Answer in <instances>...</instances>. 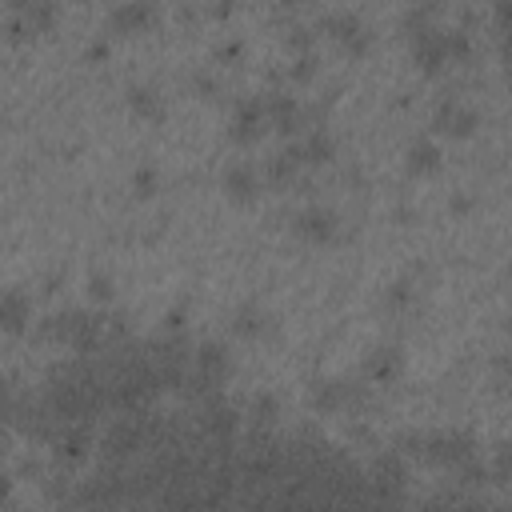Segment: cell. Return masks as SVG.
Wrapping results in <instances>:
<instances>
[{
  "mask_svg": "<svg viewBox=\"0 0 512 512\" xmlns=\"http://www.w3.org/2000/svg\"><path fill=\"white\" fill-rule=\"evenodd\" d=\"M276 416H280V404H276L272 392H256V396L248 400V420H252V424H264V428H268Z\"/></svg>",
  "mask_w": 512,
  "mask_h": 512,
  "instance_id": "cell-17",
  "label": "cell"
},
{
  "mask_svg": "<svg viewBox=\"0 0 512 512\" xmlns=\"http://www.w3.org/2000/svg\"><path fill=\"white\" fill-rule=\"evenodd\" d=\"M444 52H448V64H460L472 56V40L464 28H444Z\"/></svg>",
  "mask_w": 512,
  "mask_h": 512,
  "instance_id": "cell-19",
  "label": "cell"
},
{
  "mask_svg": "<svg viewBox=\"0 0 512 512\" xmlns=\"http://www.w3.org/2000/svg\"><path fill=\"white\" fill-rule=\"evenodd\" d=\"M268 128V108H264V96H240L232 104V140H256L260 132Z\"/></svg>",
  "mask_w": 512,
  "mask_h": 512,
  "instance_id": "cell-5",
  "label": "cell"
},
{
  "mask_svg": "<svg viewBox=\"0 0 512 512\" xmlns=\"http://www.w3.org/2000/svg\"><path fill=\"white\" fill-rule=\"evenodd\" d=\"M292 228H296V236H304V240H312V244H328V240L340 232V220H336V212H332V208L312 204V208L296 212Z\"/></svg>",
  "mask_w": 512,
  "mask_h": 512,
  "instance_id": "cell-6",
  "label": "cell"
},
{
  "mask_svg": "<svg viewBox=\"0 0 512 512\" xmlns=\"http://www.w3.org/2000/svg\"><path fill=\"white\" fill-rule=\"evenodd\" d=\"M104 56H108V44L104 40H92L88 44V60H104Z\"/></svg>",
  "mask_w": 512,
  "mask_h": 512,
  "instance_id": "cell-31",
  "label": "cell"
},
{
  "mask_svg": "<svg viewBox=\"0 0 512 512\" xmlns=\"http://www.w3.org/2000/svg\"><path fill=\"white\" fill-rule=\"evenodd\" d=\"M412 296H416V288H412L408 280H396V284L384 292V308L400 312V308H408V304H412Z\"/></svg>",
  "mask_w": 512,
  "mask_h": 512,
  "instance_id": "cell-22",
  "label": "cell"
},
{
  "mask_svg": "<svg viewBox=\"0 0 512 512\" xmlns=\"http://www.w3.org/2000/svg\"><path fill=\"white\" fill-rule=\"evenodd\" d=\"M108 20H112L116 32H140V28H148L156 20V8L152 4H136V0L132 4H116Z\"/></svg>",
  "mask_w": 512,
  "mask_h": 512,
  "instance_id": "cell-14",
  "label": "cell"
},
{
  "mask_svg": "<svg viewBox=\"0 0 512 512\" xmlns=\"http://www.w3.org/2000/svg\"><path fill=\"white\" fill-rule=\"evenodd\" d=\"M456 476H460V488H484V484L492 480V468H488V460L472 456L468 464H460V468H456Z\"/></svg>",
  "mask_w": 512,
  "mask_h": 512,
  "instance_id": "cell-18",
  "label": "cell"
},
{
  "mask_svg": "<svg viewBox=\"0 0 512 512\" xmlns=\"http://www.w3.org/2000/svg\"><path fill=\"white\" fill-rule=\"evenodd\" d=\"M468 208H472V196H456L452 200V212H468Z\"/></svg>",
  "mask_w": 512,
  "mask_h": 512,
  "instance_id": "cell-32",
  "label": "cell"
},
{
  "mask_svg": "<svg viewBox=\"0 0 512 512\" xmlns=\"http://www.w3.org/2000/svg\"><path fill=\"white\" fill-rule=\"evenodd\" d=\"M240 52H244V44H240V40H228V44H220V48H216V56H220V60H236Z\"/></svg>",
  "mask_w": 512,
  "mask_h": 512,
  "instance_id": "cell-29",
  "label": "cell"
},
{
  "mask_svg": "<svg viewBox=\"0 0 512 512\" xmlns=\"http://www.w3.org/2000/svg\"><path fill=\"white\" fill-rule=\"evenodd\" d=\"M316 72V56L308 52V56H296V64L288 68V80H308Z\"/></svg>",
  "mask_w": 512,
  "mask_h": 512,
  "instance_id": "cell-25",
  "label": "cell"
},
{
  "mask_svg": "<svg viewBox=\"0 0 512 512\" xmlns=\"http://www.w3.org/2000/svg\"><path fill=\"white\" fill-rule=\"evenodd\" d=\"M48 448H52L56 464H80L96 448V432H92V424H68L56 432V440Z\"/></svg>",
  "mask_w": 512,
  "mask_h": 512,
  "instance_id": "cell-4",
  "label": "cell"
},
{
  "mask_svg": "<svg viewBox=\"0 0 512 512\" xmlns=\"http://www.w3.org/2000/svg\"><path fill=\"white\" fill-rule=\"evenodd\" d=\"M500 60H504V72L512 80V36H500Z\"/></svg>",
  "mask_w": 512,
  "mask_h": 512,
  "instance_id": "cell-30",
  "label": "cell"
},
{
  "mask_svg": "<svg viewBox=\"0 0 512 512\" xmlns=\"http://www.w3.org/2000/svg\"><path fill=\"white\" fill-rule=\"evenodd\" d=\"M124 96H128V108L136 116H144V120H160L164 116V100H160V92L152 84H132Z\"/></svg>",
  "mask_w": 512,
  "mask_h": 512,
  "instance_id": "cell-15",
  "label": "cell"
},
{
  "mask_svg": "<svg viewBox=\"0 0 512 512\" xmlns=\"http://www.w3.org/2000/svg\"><path fill=\"white\" fill-rule=\"evenodd\" d=\"M316 28L328 32L332 40H340L344 52H352V56H364L368 44H372V28H368L356 12H324V16L316 20Z\"/></svg>",
  "mask_w": 512,
  "mask_h": 512,
  "instance_id": "cell-1",
  "label": "cell"
},
{
  "mask_svg": "<svg viewBox=\"0 0 512 512\" xmlns=\"http://www.w3.org/2000/svg\"><path fill=\"white\" fill-rule=\"evenodd\" d=\"M492 376H496V384H512V356L508 352L492 356Z\"/></svg>",
  "mask_w": 512,
  "mask_h": 512,
  "instance_id": "cell-26",
  "label": "cell"
},
{
  "mask_svg": "<svg viewBox=\"0 0 512 512\" xmlns=\"http://www.w3.org/2000/svg\"><path fill=\"white\" fill-rule=\"evenodd\" d=\"M132 188H136L140 196H152V192L160 188V176H156V168H152V164H140V168L132 172Z\"/></svg>",
  "mask_w": 512,
  "mask_h": 512,
  "instance_id": "cell-23",
  "label": "cell"
},
{
  "mask_svg": "<svg viewBox=\"0 0 512 512\" xmlns=\"http://www.w3.org/2000/svg\"><path fill=\"white\" fill-rule=\"evenodd\" d=\"M300 148H304V164H312V168H320V164H328V160L336 156V140H332V132L320 128V124L300 136Z\"/></svg>",
  "mask_w": 512,
  "mask_h": 512,
  "instance_id": "cell-12",
  "label": "cell"
},
{
  "mask_svg": "<svg viewBox=\"0 0 512 512\" xmlns=\"http://www.w3.org/2000/svg\"><path fill=\"white\" fill-rule=\"evenodd\" d=\"M264 328H268V316H264L260 304H240V308L232 312V332H236V336L252 340V336H260Z\"/></svg>",
  "mask_w": 512,
  "mask_h": 512,
  "instance_id": "cell-16",
  "label": "cell"
},
{
  "mask_svg": "<svg viewBox=\"0 0 512 512\" xmlns=\"http://www.w3.org/2000/svg\"><path fill=\"white\" fill-rule=\"evenodd\" d=\"M28 320H32V300H28L20 288H8V292L0 296V328H4L8 336H20V332L28 328Z\"/></svg>",
  "mask_w": 512,
  "mask_h": 512,
  "instance_id": "cell-11",
  "label": "cell"
},
{
  "mask_svg": "<svg viewBox=\"0 0 512 512\" xmlns=\"http://www.w3.org/2000/svg\"><path fill=\"white\" fill-rule=\"evenodd\" d=\"M412 60L424 68V72H440L448 68V52H444V28H424V32H412Z\"/></svg>",
  "mask_w": 512,
  "mask_h": 512,
  "instance_id": "cell-7",
  "label": "cell"
},
{
  "mask_svg": "<svg viewBox=\"0 0 512 512\" xmlns=\"http://www.w3.org/2000/svg\"><path fill=\"white\" fill-rule=\"evenodd\" d=\"M312 40H316V32H312L308 24H292L288 36H284V44H288L296 56H308V52H312Z\"/></svg>",
  "mask_w": 512,
  "mask_h": 512,
  "instance_id": "cell-21",
  "label": "cell"
},
{
  "mask_svg": "<svg viewBox=\"0 0 512 512\" xmlns=\"http://www.w3.org/2000/svg\"><path fill=\"white\" fill-rule=\"evenodd\" d=\"M492 20H496V32H500V36H512V4H508V0L492 8Z\"/></svg>",
  "mask_w": 512,
  "mask_h": 512,
  "instance_id": "cell-27",
  "label": "cell"
},
{
  "mask_svg": "<svg viewBox=\"0 0 512 512\" xmlns=\"http://www.w3.org/2000/svg\"><path fill=\"white\" fill-rule=\"evenodd\" d=\"M404 372V352L396 344H384V348H372L368 360H364V380L368 384H396Z\"/></svg>",
  "mask_w": 512,
  "mask_h": 512,
  "instance_id": "cell-9",
  "label": "cell"
},
{
  "mask_svg": "<svg viewBox=\"0 0 512 512\" xmlns=\"http://www.w3.org/2000/svg\"><path fill=\"white\" fill-rule=\"evenodd\" d=\"M308 408L320 412V416H336V412H348V380H312L308 392H304Z\"/></svg>",
  "mask_w": 512,
  "mask_h": 512,
  "instance_id": "cell-8",
  "label": "cell"
},
{
  "mask_svg": "<svg viewBox=\"0 0 512 512\" xmlns=\"http://www.w3.org/2000/svg\"><path fill=\"white\" fill-rule=\"evenodd\" d=\"M264 108H268V124L276 128V132H284V136H304L300 128H304V120H308V108L296 100V96H288L284 88H272V92H264Z\"/></svg>",
  "mask_w": 512,
  "mask_h": 512,
  "instance_id": "cell-2",
  "label": "cell"
},
{
  "mask_svg": "<svg viewBox=\"0 0 512 512\" xmlns=\"http://www.w3.org/2000/svg\"><path fill=\"white\" fill-rule=\"evenodd\" d=\"M432 128H436L440 136L464 140V136H472V132L480 128V112H476L472 104H464V100H440V104H436V116H432Z\"/></svg>",
  "mask_w": 512,
  "mask_h": 512,
  "instance_id": "cell-3",
  "label": "cell"
},
{
  "mask_svg": "<svg viewBox=\"0 0 512 512\" xmlns=\"http://www.w3.org/2000/svg\"><path fill=\"white\" fill-rule=\"evenodd\" d=\"M88 300H92V304H108V300H112V276H108V272L88 276Z\"/></svg>",
  "mask_w": 512,
  "mask_h": 512,
  "instance_id": "cell-24",
  "label": "cell"
},
{
  "mask_svg": "<svg viewBox=\"0 0 512 512\" xmlns=\"http://www.w3.org/2000/svg\"><path fill=\"white\" fill-rule=\"evenodd\" d=\"M220 184H224V192H228L236 204H244V200H256V192H260V172H256L248 160H232V164L224 168Z\"/></svg>",
  "mask_w": 512,
  "mask_h": 512,
  "instance_id": "cell-10",
  "label": "cell"
},
{
  "mask_svg": "<svg viewBox=\"0 0 512 512\" xmlns=\"http://www.w3.org/2000/svg\"><path fill=\"white\" fill-rule=\"evenodd\" d=\"M488 468H492V480L496 484H512V440H504V444L492 448Z\"/></svg>",
  "mask_w": 512,
  "mask_h": 512,
  "instance_id": "cell-20",
  "label": "cell"
},
{
  "mask_svg": "<svg viewBox=\"0 0 512 512\" xmlns=\"http://www.w3.org/2000/svg\"><path fill=\"white\" fill-rule=\"evenodd\" d=\"M440 160H444V152H440V144H436L432 136H416V140L408 144V172L428 176V172L440 168Z\"/></svg>",
  "mask_w": 512,
  "mask_h": 512,
  "instance_id": "cell-13",
  "label": "cell"
},
{
  "mask_svg": "<svg viewBox=\"0 0 512 512\" xmlns=\"http://www.w3.org/2000/svg\"><path fill=\"white\" fill-rule=\"evenodd\" d=\"M192 92H200V96H216V76H212V72H196V76H192Z\"/></svg>",
  "mask_w": 512,
  "mask_h": 512,
  "instance_id": "cell-28",
  "label": "cell"
}]
</instances>
